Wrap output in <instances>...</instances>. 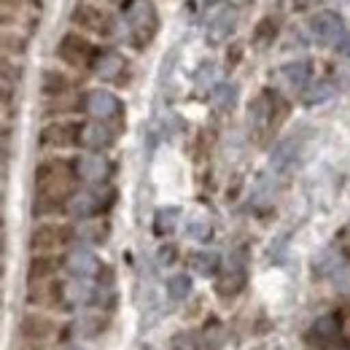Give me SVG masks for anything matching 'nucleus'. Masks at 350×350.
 Here are the masks:
<instances>
[{
	"mask_svg": "<svg viewBox=\"0 0 350 350\" xmlns=\"http://www.w3.org/2000/svg\"><path fill=\"white\" fill-rule=\"evenodd\" d=\"M33 183H36L33 216H54L68 211L70 197L79 191L76 159H65V157L44 159L33 173Z\"/></svg>",
	"mask_w": 350,
	"mask_h": 350,
	"instance_id": "1",
	"label": "nucleus"
},
{
	"mask_svg": "<svg viewBox=\"0 0 350 350\" xmlns=\"http://www.w3.org/2000/svg\"><path fill=\"white\" fill-rule=\"evenodd\" d=\"M70 25L94 38H113L119 30V22L111 11V5L94 3V0H79L70 11Z\"/></svg>",
	"mask_w": 350,
	"mask_h": 350,
	"instance_id": "2",
	"label": "nucleus"
},
{
	"mask_svg": "<svg viewBox=\"0 0 350 350\" xmlns=\"http://www.w3.org/2000/svg\"><path fill=\"white\" fill-rule=\"evenodd\" d=\"M57 57L62 65L73 68V70H87V68H94L97 57H100V49L97 44L89 38L87 33L81 30H68L59 41H57Z\"/></svg>",
	"mask_w": 350,
	"mask_h": 350,
	"instance_id": "3",
	"label": "nucleus"
},
{
	"mask_svg": "<svg viewBox=\"0 0 350 350\" xmlns=\"http://www.w3.org/2000/svg\"><path fill=\"white\" fill-rule=\"evenodd\" d=\"M122 16L137 46L151 44L159 30V14L151 0H122Z\"/></svg>",
	"mask_w": 350,
	"mask_h": 350,
	"instance_id": "4",
	"label": "nucleus"
},
{
	"mask_svg": "<svg viewBox=\"0 0 350 350\" xmlns=\"http://www.w3.org/2000/svg\"><path fill=\"white\" fill-rule=\"evenodd\" d=\"M76 240V229L70 224L62 221H44L38 226H33L27 245L33 254H62L73 245Z\"/></svg>",
	"mask_w": 350,
	"mask_h": 350,
	"instance_id": "5",
	"label": "nucleus"
},
{
	"mask_svg": "<svg viewBox=\"0 0 350 350\" xmlns=\"http://www.w3.org/2000/svg\"><path fill=\"white\" fill-rule=\"evenodd\" d=\"M81 130H84V122H79V119H51L49 124H44L38 143H41V148L68 151V148L81 146Z\"/></svg>",
	"mask_w": 350,
	"mask_h": 350,
	"instance_id": "6",
	"label": "nucleus"
},
{
	"mask_svg": "<svg viewBox=\"0 0 350 350\" xmlns=\"http://www.w3.org/2000/svg\"><path fill=\"white\" fill-rule=\"evenodd\" d=\"M81 105H84V111L89 116L97 119V122H113V119H119L124 113L122 100L111 89H92L81 97Z\"/></svg>",
	"mask_w": 350,
	"mask_h": 350,
	"instance_id": "7",
	"label": "nucleus"
},
{
	"mask_svg": "<svg viewBox=\"0 0 350 350\" xmlns=\"http://www.w3.org/2000/svg\"><path fill=\"white\" fill-rule=\"evenodd\" d=\"M345 36V25L342 16H337L334 11H318L310 19V38L321 46H337V41Z\"/></svg>",
	"mask_w": 350,
	"mask_h": 350,
	"instance_id": "8",
	"label": "nucleus"
},
{
	"mask_svg": "<svg viewBox=\"0 0 350 350\" xmlns=\"http://www.w3.org/2000/svg\"><path fill=\"white\" fill-rule=\"evenodd\" d=\"M111 200H113V194H108V197L103 200L100 191H94V189H81V191H76V194L70 197L68 213H70L73 219L87 221V219H92V216H97V213H103V211H108V208H111Z\"/></svg>",
	"mask_w": 350,
	"mask_h": 350,
	"instance_id": "9",
	"label": "nucleus"
},
{
	"mask_svg": "<svg viewBox=\"0 0 350 350\" xmlns=\"http://www.w3.org/2000/svg\"><path fill=\"white\" fill-rule=\"evenodd\" d=\"M234 25H237V11H234V5H226V3L216 5L213 11H208V41L213 46L221 44V41H226V38L232 36Z\"/></svg>",
	"mask_w": 350,
	"mask_h": 350,
	"instance_id": "10",
	"label": "nucleus"
},
{
	"mask_svg": "<svg viewBox=\"0 0 350 350\" xmlns=\"http://www.w3.org/2000/svg\"><path fill=\"white\" fill-rule=\"evenodd\" d=\"M100 259L94 256V251L87 248V245H76V248H70L68 251V256H65V269L73 275V278H79V280H89V278H94L97 272H100Z\"/></svg>",
	"mask_w": 350,
	"mask_h": 350,
	"instance_id": "11",
	"label": "nucleus"
},
{
	"mask_svg": "<svg viewBox=\"0 0 350 350\" xmlns=\"http://www.w3.org/2000/svg\"><path fill=\"white\" fill-rule=\"evenodd\" d=\"M76 170H79V180H84L89 186H103L111 178V162L103 154L89 151L76 159Z\"/></svg>",
	"mask_w": 350,
	"mask_h": 350,
	"instance_id": "12",
	"label": "nucleus"
},
{
	"mask_svg": "<svg viewBox=\"0 0 350 350\" xmlns=\"http://www.w3.org/2000/svg\"><path fill=\"white\" fill-rule=\"evenodd\" d=\"M68 297V286H62L57 278L44 283H30L27 288V305L33 307H59Z\"/></svg>",
	"mask_w": 350,
	"mask_h": 350,
	"instance_id": "13",
	"label": "nucleus"
},
{
	"mask_svg": "<svg viewBox=\"0 0 350 350\" xmlns=\"http://www.w3.org/2000/svg\"><path fill=\"white\" fill-rule=\"evenodd\" d=\"M54 332H57L54 321L44 312H27L19 321V337L27 340V342H44Z\"/></svg>",
	"mask_w": 350,
	"mask_h": 350,
	"instance_id": "14",
	"label": "nucleus"
},
{
	"mask_svg": "<svg viewBox=\"0 0 350 350\" xmlns=\"http://www.w3.org/2000/svg\"><path fill=\"white\" fill-rule=\"evenodd\" d=\"M62 267L65 259H59V254H33V259L27 262V283L54 280Z\"/></svg>",
	"mask_w": 350,
	"mask_h": 350,
	"instance_id": "15",
	"label": "nucleus"
},
{
	"mask_svg": "<svg viewBox=\"0 0 350 350\" xmlns=\"http://www.w3.org/2000/svg\"><path fill=\"white\" fill-rule=\"evenodd\" d=\"M92 73L100 81H111V84H122V73H127V59L119 51H100Z\"/></svg>",
	"mask_w": 350,
	"mask_h": 350,
	"instance_id": "16",
	"label": "nucleus"
},
{
	"mask_svg": "<svg viewBox=\"0 0 350 350\" xmlns=\"http://www.w3.org/2000/svg\"><path fill=\"white\" fill-rule=\"evenodd\" d=\"M81 146L87 151H94V154H103L105 148L113 146V130L108 127V122H84V130H81Z\"/></svg>",
	"mask_w": 350,
	"mask_h": 350,
	"instance_id": "17",
	"label": "nucleus"
},
{
	"mask_svg": "<svg viewBox=\"0 0 350 350\" xmlns=\"http://www.w3.org/2000/svg\"><path fill=\"white\" fill-rule=\"evenodd\" d=\"M299 159V140L288 137V140H280L272 154H269V167L275 173H286L288 167H294V162Z\"/></svg>",
	"mask_w": 350,
	"mask_h": 350,
	"instance_id": "18",
	"label": "nucleus"
},
{
	"mask_svg": "<svg viewBox=\"0 0 350 350\" xmlns=\"http://www.w3.org/2000/svg\"><path fill=\"white\" fill-rule=\"evenodd\" d=\"M243 286H245V267L237 259L221 272V278L216 280V291L221 297H234L243 291Z\"/></svg>",
	"mask_w": 350,
	"mask_h": 350,
	"instance_id": "19",
	"label": "nucleus"
},
{
	"mask_svg": "<svg viewBox=\"0 0 350 350\" xmlns=\"http://www.w3.org/2000/svg\"><path fill=\"white\" fill-rule=\"evenodd\" d=\"M280 76L286 81V87L294 89V92H302L310 84V76H312V65L307 59H294V62H286L280 68Z\"/></svg>",
	"mask_w": 350,
	"mask_h": 350,
	"instance_id": "20",
	"label": "nucleus"
},
{
	"mask_svg": "<svg viewBox=\"0 0 350 350\" xmlns=\"http://www.w3.org/2000/svg\"><path fill=\"white\" fill-rule=\"evenodd\" d=\"M337 334H340V315L337 312H326V315L315 318V323L310 329V342L323 345V342L337 340Z\"/></svg>",
	"mask_w": 350,
	"mask_h": 350,
	"instance_id": "21",
	"label": "nucleus"
},
{
	"mask_svg": "<svg viewBox=\"0 0 350 350\" xmlns=\"http://www.w3.org/2000/svg\"><path fill=\"white\" fill-rule=\"evenodd\" d=\"M70 89H73V81H70L68 73H62V70H44V76H41V92H44L49 100L51 97H65Z\"/></svg>",
	"mask_w": 350,
	"mask_h": 350,
	"instance_id": "22",
	"label": "nucleus"
},
{
	"mask_svg": "<svg viewBox=\"0 0 350 350\" xmlns=\"http://www.w3.org/2000/svg\"><path fill=\"white\" fill-rule=\"evenodd\" d=\"M189 267H191L194 275L213 278V275H219L221 269V256L216 251H194L191 259H189Z\"/></svg>",
	"mask_w": 350,
	"mask_h": 350,
	"instance_id": "23",
	"label": "nucleus"
},
{
	"mask_svg": "<svg viewBox=\"0 0 350 350\" xmlns=\"http://www.w3.org/2000/svg\"><path fill=\"white\" fill-rule=\"evenodd\" d=\"M275 36H278V22L272 16H264V19H259V25L254 27L251 44L256 46V49H267V46L275 41Z\"/></svg>",
	"mask_w": 350,
	"mask_h": 350,
	"instance_id": "24",
	"label": "nucleus"
},
{
	"mask_svg": "<svg viewBox=\"0 0 350 350\" xmlns=\"http://www.w3.org/2000/svg\"><path fill=\"white\" fill-rule=\"evenodd\" d=\"M211 100H213V105L219 108V111H232L234 108V103H237V87L234 84H229V81H224L219 87H213V94H211Z\"/></svg>",
	"mask_w": 350,
	"mask_h": 350,
	"instance_id": "25",
	"label": "nucleus"
},
{
	"mask_svg": "<svg viewBox=\"0 0 350 350\" xmlns=\"http://www.w3.org/2000/svg\"><path fill=\"white\" fill-rule=\"evenodd\" d=\"M167 294H170V299H175V302L189 299V294H191V278H189L186 272L170 275V278H167Z\"/></svg>",
	"mask_w": 350,
	"mask_h": 350,
	"instance_id": "26",
	"label": "nucleus"
},
{
	"mask_svg": "<svg viewBox=\"0 0 350 350\" xmlns=\"http://www.w3.org/2000/svg\"><path fill=\"white\" fill-rule=\"evenodd\" d=\"M100 291L89 283V280H79V278H73V283L68 286V297L76 302V305H89V302H94V297H97Z\"/></svg>",
	"mask_w": 350,
	"mask_h": 350,
	"instance_id": "27",
	"label": "nucleus"
},
{
	"mask_svg": "<svg viewBox=\"0 0 350 350\" xmlns=\"http://www.w3.org/2000/svg\"><path fill=\"white\" fill-rule=\"evenodd\" d=\"M340 267H342L340 251H337V254H334V251H323V254L318 256V262H312V272H315L318 278H323V275H334Z\"/></svg>",
	"mask_w": 350,
	"mask_h": 350,
	"instance_id": "28",
	"label": "nucleus"
},
{
	"mask_svg": "<svg viewBox=\"0 0 350 350\" xmlns=\"http://www.w3.org/2000/svg\"><path fill=\"white\" fill-rule=\"evenodd\" d=\"M178 208H159L157 211V216H154V232L159 234V237H165V234H170L175 229V224H178Z\"/></svg>",
	"mask_w": 350,
	"mask_h": 350,
	"instance_id": "29",
	"label": "nucleus"
},
{
	"mask_svg": "<svg viewBox=\"0 0 350 350\" xmlns=\"http://www.w3.org/2000/svg\"><path fill=\"white\" fill-rule=\"evenodd\" d=\"M25 49H27V41L19 33H11V30L3 33V51H5V57H11V54L14 57H22Z\"/></svg>",
	"mask_w": 350,
	"mask_h": 350,
	"instance_id": "30",
	"label": "nucleus"
},
{
	"mask_svg": "<svg viewBox=\"0 0 350 350\" xmlns=\"http://www.w3.org/2000/svg\"><path fill=\"white\" fill-rule=\"evenodd\" d=\"M332 94H334V87H332L329 81H318V84H315V87L305 94V103H307V105H318V103L329 100Z\"/></svg>",
	"mask_w": 350,
	"mask_h": 350,
	"instance_id": "31",
	"label": "nucleus"
},
{
	"mask_svg": "<svg viewBox=\"0 0 350 350\" xmlns=\"http://www.w3.org/2000/svg\"><path fill=\"white\" fill-rule=\"evenodd\" d=\"M170 350H200V342H197V337H194V334L180 332V334H175L173 337Z\"/></svg>",
	"mask_w": 350,
	"mask_h": 350,
	"instance_id": "32",
	"label": "nucleus"
},
{
	"mask_svg": "<svg viewBox=\"0 0 350 350\" xmlns=\"http://www.w3.org/2000/svg\"><path fill=\"white\" fill-rule=\"evenodd\" d=\"M191 237H194V240H208V237H211V224L194 221V224H191Z\"/></svg>",
	"mask_w": 350,
	"mask_h": 350,
	"instance_id": "33",
	"label": "nucleus"
},
{
	"mask_svg": "<svg viewBox=\"0 0 350 350\" xmlns=\"http://www.w3.org/2000/svg\"><path fill=\"white\" fill-rule=\"evenodd\" d=\"M334 51H337V54H342V57H350V30H345V36L337 41Z\"/></svg>",
	"mask_w": 350,
	"mask_h": 350,
	"instance_id": "34",
	"label": "nucleus"
},
{
	"mask_svg": "<svg viewBox=\"0 0 350 350\" xmlns=\"http://www.w3.org/2000/svg\"><path fill=\"white\" fill-rule=\"evenodd\" d=\"M159 262H162V264H173L175 262V248H173V245H165V248L159 251Z\"/></svg>",
	"mask_w": 350,
	"mask_h": 350,
	"instance_id": "35",
	"label": "nucleus"
},
{
	"mask_svg": "<svg viewBox=\"0 0 350 350\" xmlns=\"http://www.w3.org/2000/svg\"><path fill=\"white\" fill-rule=\"evenodd\" d=\"M326 350H350V342H334V345H329Z\"/></svg>",
	"mask_w": 350,
	"mask_h": 350,
	"instance_id": "36",
	"label": "nucleus"
},
{
	"mask_svg": "<svg viewBox=\"0 0 350 350\" xmlns=\"http://www.w3.org/2000/svg\"><path fill=\"white\" fill-rule=\"evenodd\" d=\"M94 3H103V5H113V3H119V5H122V0H94Z\"/></svg>",
	"mask_w": 350,
	"mask_h": 350,
	"instance_id": "37",
	"label": "nucleus"
},
{
	"mask_svg": "<svg viewBox=\"0 0 350 350\" xmlns=\"http://www.w3.org/2000/svg\"><path fill=\"white\" fill-rule=\"evenodd\" d=\"M65 350H79V348H65Z\"/></svg>",
	"mask_w": 350,
	"mask_h": 350,
	"instance_id": "38",
	"label": "nucleus"
}]
</instances>
